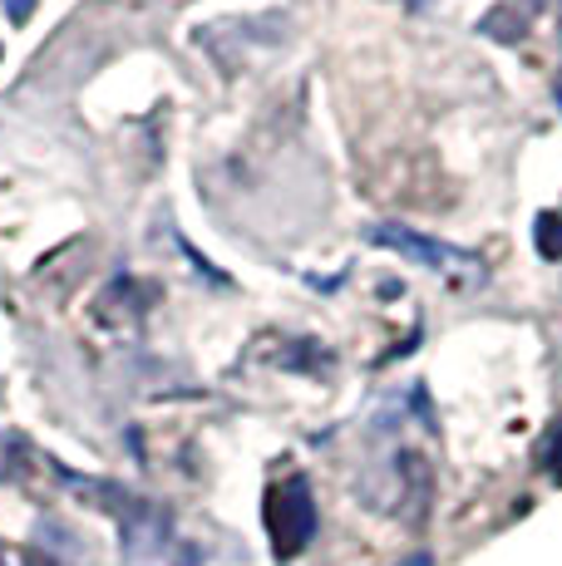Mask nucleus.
<instances>
[{
    "label": "nucleus",
    "mask_w": 562,
    "mask_h": 566,
    "mask_svg": "<svg viewBox=\"0 0 562 566\" xmlns=\"http://www.w3.org/2000/svg\"><path fill=\"white\" fill-rule=\"evenodd\" d=\"M262 522H267V537H272V552L281 562H291L296 552H306V542L316 537V503H311L306 478L291 473V478H281V483L267 488Z\"/></svg>",
    "instance_id": "nucleus-1"
},
{
    "label": "nucleus",
    "mask_w": 562,
    "mask_h": 566,
    "mask_svg": "<svg viewBox=\"0 0 562 566\" xmlns=\"http://www.w3.org/2000/svg\"><path fill=\"white\" fill-rule=\"evenodd\" d=\"M365 242H375V247H385V252H399V256L419 261V266H429V271H445V276H469V271H479V256H473V252L439 242V237H425V232H415V227H399V222L365 227Z\"/></svg>",
    "instance_id": "nucleus-2"
},
{
    "label": "nucleus",
    "mask_w": 562,
    "mask_h": 566,
    "mask_svg": "<svg viewBox=\"0 0 562 566\" xmlns=\"http://www.w3.org/2000/svg\"><path fill=\"white\" fill-rule=\"evenodd\" d=\"M538 252L562 256V222H558L553 212H548V217H538Z\"/></svg>",
    "instance_id": "nucleus-3"
},
{
    "label": "nucleus",
    "mask_w": 562,
    "mask_h": 566,
    "mask_svg": "<svg viewBox=\"0 0 562 566\" xmlns=\"http://www.w3.org/2000/svg\"><path fill=\"white\" fill-rule=\"evenodd\" d=\"M30 10H35V0H6V15L15 20V25H25V20H30Z\"/></svg>",
    "instance_id": "nucleus-4"
},
{
    "label": "nucleus",
    "mask_w": 562,
    "mask_h": 566,
    "mask_svg": "<svg viewBox=\"0 0 562 566\" xmlns=\"http://www.w3.org/2000/svg\"><path fill=\"white\" fill-rule=\"evenodd\" d=\"M399 566H435V557H429V552H415V557H405Z\"/></svg>",
    "instance_id": "nucleus-5"
},
{
    "label": "nucleus",
    "mask_w": 562,
    "mask_h": 566,
    "mask_svg": "<svg viewBox=\"0 0 562 566\" xmlns=\"http://www.w3.org/2000/svg\"><path fill=\"white\" fill-rule=\"evenodd\" d=\"M558 104H562V74H558Z\"/></svg>",
    "instance_id": "nucleus-6"
}]
</instances>
